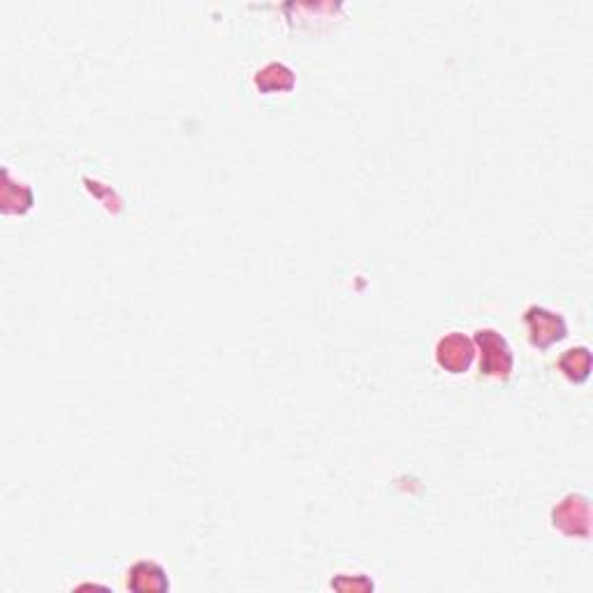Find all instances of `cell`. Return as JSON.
<instances>
[{"label":"cell","instance_id":"obj_1","mask_svg":"<svg viewBox=\"0 0 593 593\" xmlns=\"http://www.w3.org/2000/svg\"><path fill=\"white\" fill-rule=\"evenodd\" d=\"M475 350L480 353V376L492 380H508L515 369V355L505 336L494 327L475 329Z\"/></svg>","mask_w":593,"mask_h":593},{"label":"cell","instance_id":"obj_2","mask_svg":"<svg viewBox=\"0 0 593 593\" xmlns=\"http://www.w3.org/2000/svg\"><path fill=\"white\" fill-rule=\"evenodd\" d=\"M552 526L568 538L587 540L591 536V508L584 494H566L552 508Z\"/></svg>","mask_w":593,"mask_h":593},{"label":"cell","instance_id":"obj_3","mask_svg":"<svg viewBox=\"0 0 593 593\" xmlns=\"http://www.w3.org/2000/svg\"><path fill=\"white\" fill-rule=\"evenodd\" d=\"M524 325L529 329L531 346L538 350L554 346V343H559L568 336L566 318H563L559 311L547 309V306H529V309L524 311Z\"/></svg>","mask_w":593,"mask_h":593},{"label":"cell","instance_id":"obj_4","mask_svg":"<svg viewBox=\"0 0 593 593\" xmlns=\"http://www.w3.org/2000/svg\"><path fill=\"white\" fill-rule=\"evenodd\" d=\"M434 357L443 371L459 376V373H466L471 369L475 360V343L464 332H448L438 339Z\"/></svg>","mask_w":593,"mask_h":593},{"label":"cell","instance_id":"obj_5","mask_svg":"<svg viewBox=\"0 0 593 593\" xmlns=\"http://www.w3.org/2000/svg\"><path fill=\"white\" fill-rule=\"evenodd\" d=\"M126 589L137 593H163L170 591V577L158 561L139 559L128 568Z\"/></svg>","mask_w":593,"mask_h":593},{"label":"cell","instance_id":"obj_6","mask_svg":"<svg viewBox=\"0 0 593 593\" xmlns=\"http://www.w3.org/2000/svg\"><path fill=\"white\" fill-rule=\"evenodd\" d=\"M35 193L24 181H14L12 172L3 170V193H0V209L5 216H24L33 209Z\"/></svg>","mask_w":593,"mask_h":593},{"label":"cell","instance_id":"obj_7","mask_svg":"<svg viewBox=\"0 0 593 593\" xmlns=\"http://www.w3.org/2000/svg\"><path fill=\"white\" fill-rule=\"evenodd\" d=\"M253 86L260 93L272 95V93H290L297 86V77L285 63L272 61L255 72Z\"/></svg>","mask_w":593,"mask_h":593},{"label":"cell","instance_id":"obj_8","mask_svg":"<svg viewBox=\"0 0 593 593\" xmlns=\"http://www.w3.org/2000/svg\"><path fill=\"white\" fill-rule=\"evenodd\" d=\"M559 369L570 383H584L591 376V350L587 346L568 348L559 357Z\"/></svg>","mask_w":593,"mask_h":593},{"label":"cell","instance_id":"obj_9","mask_svg":"<svg viewBox=\"0 0 593 593\" xmlns=\"http://www.w3.org/2000/svg\"><path fill=\"white\" fill-rule=\"evenodd\" d=\"M329 587L339 591H373L376 584H373L371 577H366L364 573H355L353 577H350V573H339L332 577Z\"/></svg>","mask_w":593,"mask_h":593}]
</instances>
